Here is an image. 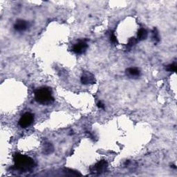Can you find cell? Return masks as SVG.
<instances>
[{
	"label": "cell",
	"instance_id": "cell-5",
	"mask_svg": "<svg viewBox=\"0 0 177 177\" xmlns=\"http://www.w3.org/2000/svg\"><path fill=\"white\" fill-rule=\"evenodd\" d=\"M88 48V45L85 41H80L76 43L73 47V51L76 54H82L86 51Z\"/></svg>",
	"mask_w": 177,
	"mask_h": 177
},
{
	"label": "cell",
	"instance_id": "cell-3",
	"mask_svg": "<svg viewBox=\"0 0 177 177\" xmlns=\"http://www.w3.org/2000/svg\"><path fill=\"white\" fill-rule=\"evenodd\" d=\"M34 120V115L27 112L23 114L19 120V125L22 128H26L32 125Z\"/></svg>",
	"mask_w": 177,
	"mask_h": 177
},
{
	"label": "cell",
	"instance_id": "cell-6",
	"mask_svg": "<svg viewBox=\"0 0 177 177\" xmlns=\"http://www.w3.org/2000/svg\"><path fill=\"white\" fill-rule=\"evenodd\" d=\"M81 82L83 84H93L96 82L95 77L91 73L85 71L82 73V76L81 77Z\"/></svg>",
	"mask_w": 177,
	"mask_h": 177
},
{
	"label": "cell",
	"instance_id": "cell-15",
	"mask_svg": "<svg viewBox=\"0 0 177 177\" xmlns=\"http://www.w3.org/2000/svg\"><path fill=\"white\" fill-rule=\"evenodd\" d=\"M98 107L100 109H103V110H104L105 109V105H103L101 102H99V103H98Z\"/></svg>",
	"mask_w": 177,
	"mask_h": 177
},
{
	"label": "cell",
	"instance_id": "cell-4",
	"mask_svg": "<svg viewBox=\"0 0 177 177\" xmlns=\"http://www.w3.org/2000/svg\"><path fill=\"white\" fill-rule=\"evenodd\" d=\"M107 166H108V164H107V162L106 161L103 160V161H99L98 163H97L95 165V166L93 168L91 169V173H93V174H100V173L105 172L106 170Z\"/></svg>",
	"mask_w": 177,
	"mask_h": 177
},
{
	"label": "cell",
	"instance_id": "cell-14",
	"mask_svg": "<svg viewBox=\"0 0 177 177\" xmlns=\"http://www.w3.org/2000/svg\"><path fill=\"white\" fill-rule=\"evenodd\" d=\"M110 39H111V41H112L113 43H114V44H116V43L118 42L117 39H116V35H115L114 33H112V34H111Z\"/></svg>",
	"mask_w": 177,
	"mask_h": 177
},
{
	"label": "cell",
	"instance_id": "cell-13",
	"mask_svg": "<svg viewBox=\"0 0 177 177\" xmlns=\"http://www.w3.org/2000/svg\"><path fill=\"white\" fill-rule=\"evenodd\" d=\"M166 70L170 72H176V64H170L167 65L166 67Z\"/></svg>",
	"mask_w": 177,
	"mask_h": 177
},
{
	"label": "cell",
	"instance_id": "cell-12",
	"mask_svg": "<svg viewBox=\"0 0 177 177\" xmlns=\"http://www.w3.org/2000/svg\"><path fill=\"white\" fill-rule=\"evenodd\" d=\"M137 42H138V39L134 38V37L129 39V42H128V43H127V48H131V47L133 46L136 44Z\"/></svg>",
	"mask_w": 177,
	"mask_h": 177
},
{
	"label": "cell",
	"instance_id": "cell-7",
	"mask_svg": "<svg viewBox=\"0 0 177 177\" xmlns=\"http://www.w3.org/2000/svg\"><path fill=\"white\" fill-rule=\"evenodd\" d=\"M29 27V23L25 20H18L14 25V28L18 31H24Z\"/></svg>",
	"mask_w": 177,
	"mask_h": 177
},
{
	"label": "cell",
	"instance_id": "cell-8",
	"mask_svg": "<svg viewBox=\"0 0 177 177\" xmlns=\"http://www.w3.org/2000/svg\"><path fill=\"white\" fill-rule=\"evenodd\" d=\"M126 71L127 74L130 77H138L140 75V71L137 68H129Z\"/></svg>",
	"mask_w": 177,
	"mask_h": 177
},
{
	"label": "cell",
	"instance_id": "cell-2",
	"mask_svg": "<svg viewBox=\"0 0 177 177\" xmlns=\"http://www.w3.org/2000/svg\"><path fill=\"white\" fill-rule=\"evenodd\" d=\"M35 99L37 103L42 105H48L54 101L52 91L50 88H39L35 91Z\"/></svg>",
	"mask_w": 177,
	"mask_h": 177
},
{
	"label": "cell",
	"instance_id": "cell-11",
	"mask_svg": "<svg viewBox=\"0 0 177 177\" xmlns=\"http://www.w3.org/2000/svg\"><path fill=\"white\" fill-rule=\"evenodd\" d=\"M53 151V147L51 143H46L44 146V153L45 154H51Z\"/></svg>",
	"mask_w": 177,
	"mask_h": 177
},
{
	"label": "cell",
	"instance_id": "cell-9",
	"mask_svg": "<svg viewBox=\"0 0 177 177\" xmlns=\"http://www.w3.org/2000/svg\"><path fill=\"white\" fill-rule=\"evenodd\" d=\"M148 37V31L145 29H140L138 32V40H144Z\"/></svg>",
	"mask_w": 177,
	"mask_h": 177
},
{
	"label": "cell",
	"instance_id": "cell-1",
	"mask_svg": "<svg viewBox=\"0 0 177 177\" xmlns=\"http://www.w3.org/2000/svg\"><path fill=\"white\" fill-rule=\"evenodd\" d=\"M15 167L21 172H29L35 167V162L29 156L16 154L14 156Z\"/></svg>",
	"mask_w": 177,
	"mask_h": 177
},
{
	"label": "cell",
	"instance_id": "cell-10",
	"mask_svg": "<svg viewBox=\"0 0 177 177\" xmlns=\"http://www.w3.org/2000/svg\"><path fill=\"white\" fill-rule=\"evenodd\" d=\"M152 37H153V39L155 41V42H159L160 41L159 32H158L157 29H155V28H154L153 31H152Z\"/></svg>",
	"mask_w": 177,
	"mask_h": 177
}]
</instances>
